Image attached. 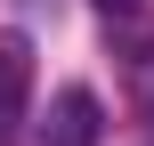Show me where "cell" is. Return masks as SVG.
Returning a JSON list of instances; mask_svg holds the SVG:
<instances>
[{
  "instance_id": "6da1fadb",
  "label": "cell",
  "mask_w": 154,
  "mask_h": 146,
  "mask_svg": "<svg viewBox=\"0 0 154 146\" xmlns=\"http://www.w3.org/2000/svg\"><path fill=\"white\" fill-rule=\"evenodd\" d=\"M24 106H32V49L24 33H0V138L24 122Z\"/></svg>"
},
{
  "instance_id": "7a4b0ae2",
  "label": "cell",
  "mask_w": 154,
  "mask_h": 146,
  "mask_svg": "<svg viewBox=\"0 0 154 146\" xmlns=\"http://www.w3.org/2000/svg\"><path fill=\"white\" fill-rule=\"evenodd\" d=\"M49 146H97V98H89V89H65V98H57Z\"/></svg>"
},
{
  "instance_id": "3957f363",
  "label": "cell",
  "mask_w": 154,
  "mask_h": 146,
  "mask_svg": "<svg viewBox=\"0 0 154 146\" xmlns=\"http://www.w3.org/2000/svg\"><path fill=\"white\" fill-rule=\"evenodd\" d=\"M97 8H138V0H97Z\"/></svg>"
}]
</instances>
